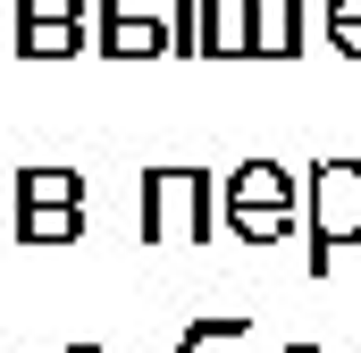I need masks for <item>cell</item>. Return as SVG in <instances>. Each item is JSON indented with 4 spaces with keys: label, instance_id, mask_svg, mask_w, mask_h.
I'll use <instances>...</instances> for the list:
<instances>
[{
    "label": "cell",
    "instance_id": "6da1fadb",
    "mask_svg": "<svg viewBox=\"0 0 361 353\" xmlns=\"http://www.w3.org/2000/svg\"><path fill=\"white\" fill-rule=\"evenodd\" d=\"M143 244H202L210 236V176L202 169H152L135 193Z\"/></svg>",
    "mask_w": 361,
    "mask_h": 353
},
{
    "label": "cell",
    "instance_id": "7a4b0ae2",
    "mask_svg": "<svg viewBox=\"0 0 361 353\" xmlns=\"http://www.w3.org/2000/svg\"><path fill=\"white\" fill-rule=\"evenodd\" d=\"M286 210H294L286 169H269V160L235 169V185H227V219H235V236H244V244H269L277 227H286Z\"/></svg>",
    "mask_w": 361,
    "mask_h": 353
},
{
    "label": "cell",
    "instance_id": "3957f363",
    "mask_svg": "<svg viewBox=\"0 0 361 353\" xmlns=\"http://www.w3.org/2000/svg\"><path fill=\"white\" fill-rule=\"evenodd\" d=\"M92 51L101 59H160L169 51V17H152V8H135V0H92Z\"/></svg>",
    "mask_w": 361,
    "mask_h": 353
},
{
    "label": "cell",
    "instance_id": "277c9868",
    "mask_svg": "<svg viewBox=\"0 0 361 353\" xmlns=\"http://www.w3.org/2000/svg\"><path fill=\"white\" fill-rule=\"evenodd\" d=\"M8 51L34 59V68L76 59V51H92V17H17V42H8Z\"/></svg>",
    "mask_w": 361,
    "mask_h": 353
},
{
    "label": "cell",
    "instance_id": "5b68a950",
    "mask_svg": "<svg viewBox=\"0 0 361 353\" xmlns=\"http://www.w3.org/2000/svg\"><path fill=\"white\" fill-rule=\"evenodd\" d=\"M169 51L219 59V0H169Z\"/></svg>",
    "mask_w": 361,
    "mask_h": 353
},
{
    "label": "cell",
    "instance_id": "8992f818",
    "mask_svg": "<svg viewBox=\"0 0 361 353\" xmlns=\"http://www.w3.org/2000/svg\"><path fill=\"white\" fill-rule=\"evenodd\" d=\"M361 227V169H319V236H353Z\"/></svg>",
    "mask_w": 361,
    "mask_h": 353
},
{
    "label": "cell",
    "instance_id": "52a82bcc",
    "mask_svg": "<svg viewBox=\"0 0 361 353\" xmlns=\"http://www.w3.org/2000/svg\"><path fill=\"white\" fill-rule=\"evenodd\" d=\"M68 202H85V176L76 169H17V210H68Z\"/></svg>",
    "mask_w": 361,
    "mask_h": 353
},
{
    "label": "cell",
    "instance_id": "ba28073f",
    "mask_svg": "<svg viewBox=\"0 0 361 353\" xmlns=\"http://www.w3.org/2000/svg\"><path fill=\"white\" fill-rule=\"evenodd\" d=\"M17 244H85V202H68V210H17Z\"/></svg>",
    "mask_w": 361,
    "mask_h": 353
},
{
    "label": "cell",
    "instance_id": "9c48e42d",
    "mask_svg": "<svg viewBox=\"0 0 361 353\" xmlns=\"http://www.w3.org/2000/svg\"><path fill=\"white\" fill-rule=\"evenodd\" d=\"M294 25H302V0H252V51H294Z\"/></svg>",
    "mask_w": 361,
    "mask_h": 353
},
{
    "label": "cell",
    "instance_id": "30bf717a",
    "mask_svg": "<svg viewBox=\"0 0 361 353\" xmlns=\"http://www.w3.org/2000/svg\"><path fill=\"white\" fill-rule=\"evenodd\" d=\"M219 51H252V0H219Z\"/></svg>",
    "mask_w": 361,
    "mask_h": 353
},
{
    "label": "cell",
    "instance_id": "8fae6325",
    "mask_svg": "<svg viewBox=\"0 0 361 353\" xmlns=\"http://www.w3.org/2000/svg\"><path fill=\"white\" fill-rule=\"evenodd\" d=\"M17 17H92V0H17Z\"/></svg>",
    "mask_w": 361,
    "mask_h": 353
},
{
    "label": "cell",
    "instance_id": "7c38bea8",
    "mask_svg": "<svg viewBox=\"0 0 361 353\" xmlns=\"http://www.w3.org/2000/svg\"><path fill=\"white\" fill-rule=\"evenodd\" d=\"M336 25H361V0H336Z\"/></svg>",
    "mask_w": 361,
    "mask_h": 353
},
{
    "label": "cell",
    "instance_id": "4fadbf2b",
    "mask_svg": "<svg viewBox=\"0 0 361 353\" xmlns=\"http://www.w3.org/2000/svg\"><path fill=\"white\" fill-rule=\"evenodd\" d=\"M68 353H109V345H68Z\"/></svg>",
    "mask_w": 361,
    "mask_h": 353
},
{
    "label": "cell",
    "instance_id": "5bb4252c",
    "mask_svg": "<svg viewBox=\"0 0 361 353\" xmlns=\"http://www.w3.org/2000/svg\"><path fill=\"white\" fill-rule=\"evenodd\" d=\"M210 353H227V345H210Z\"/></svg>",
    "mask_w": 361,
    "mask_h": 353
}]
</instances>
